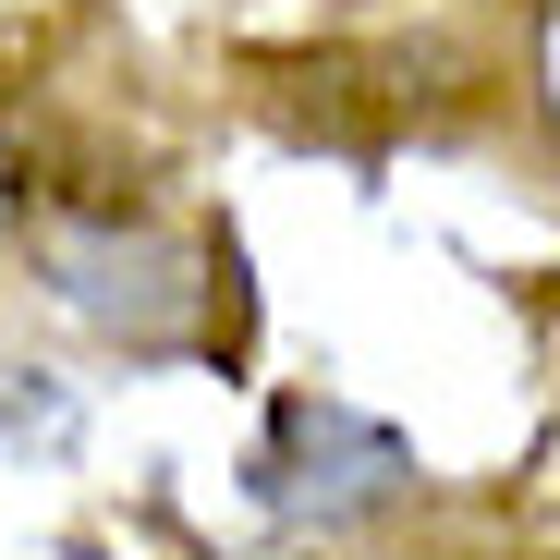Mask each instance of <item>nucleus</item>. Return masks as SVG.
Wrapping results in <instances>:
<instances>
[{
  "label": "nucleus",
  "instance_id": "nucleus-1",
  "mask_svg": "<svg viewBox=\"0 0 560 560\" xmlns=\"http://www.w3.org/2000/svg\"><path fill=\"white\" fill-rule=\"evenodd\" d=\"M402 476H415L402 439L341 402H280L268 427V512H293V524H365L402 500Z\"/></svg>",
  "mask_w": 560,
  "mask_h": 560
},
{
  "label": "nucleus",
  "instance_id": "nucleus-2",
  "mask_svg": "<svg viewBox=\"0 0 560 560\" xmlns=\"http://www.w3.org/2000/svg\"><path fill=\"white\" fill-rule=\"evenodd\" d=\"M49 256H61V280H73V305L110 317L122 341H171V329H183V256H171V244L85 232V244H49Z\"/></svg>",
  "mask_w": 560,
  "mask_h": 560
}]
</instances>
